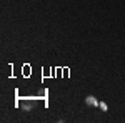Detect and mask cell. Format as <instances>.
Listing matches in <instances>:
<instances>
[{
  "label": "cell",
  "instance_id": "7a4b0ae2",
  "mask_svg": "<svg viewBox=\"0 0 125 123\" xmlns=\"http://www.w3.org/2000/svg\"><path fill=\"white\" fill-rule=\"evenodd\" d=\"M32 106H33V103H32L30 100H23V102H22V108H23V112H30Z\"/></svg>",
  "mask_w": 125,
  "mask_h": 123
},
{
  "label": "cell",
  "instance_id": "6da1fadb",
  "mask_svg": "<svg viewBox=\"0 0 125 123\" xmlns=\"http://www.w3.org/2000/svg\"><path fill=\"white\" fill-rule=\"evenodd\" d=\"M85 103L88 105V106H98V105H100L98 102H97V98H95V96H92V95H88V96L85 98Z\"/></svg>",
  "mask_w": 125,
  "mask_h": 123
},
{
  "label": "cell",
  "instance_id": "3957f363",
  "mask_svg": "<svg viewBox=\"0 0 125 123\" xmlns=\"http://www.w3.org/2000/svg\"><path fill=\"white\" fill-rule=\"evenodd\" d=\"M98 106H100V108H102L104 112H107V105H105V103H100V105H98Z\"/></svg>",
  "mask_w": 125,
  "mask_h": 123
}]
</instances>
